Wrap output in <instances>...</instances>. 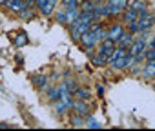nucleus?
I'll return each instance as SVG.
<instances>
[{"label": "nucleus", "instance_id": "16", "mask_svg": "<svg viewBox=\"0 0 155 131\" xmlns=\"http://www.w3.org/2000/svg\"><path fill=\"white\" fill-rule=\"evenodd\" d=\"M144 75L146 77H155V60H148V66L144 69Z\"/></svg>", "mask_w": 155, "mask_h": 131}, {"label": "nucleus", "instance_id": "1", "mask_svg": "<svg viewBox=\"0 0 155 131\" xmlns=\"http://www.w3.org/2000/svg\"><path fill=\"white\" fill-rule=\"evenodd\" d=\"M128 55L133 56V62H140L142 58H146V46H144V38H139L135 42L130 44L128 47Z\"/></svg>", "mask_w": 155, "mask_h": 131}, {"label": "nucleus", "instance_id": "4", "mask_svg": "<svg viewBox=\"0 0 155 131\" xmlns=\"http://www.w3.org/2000/svg\"><path fill=\"white\" fill-rule=\"evenodd\" d=\"M128 6V0H110V4L106 6V9H108V15H117V13H120L124 8Z\"/></svg>", "mask_w": 155, "mask_h": 131}, {"label": "nucleus", "instance_id": "10", "mask_svg": "<svg viewBox=\"0 0 155 131\" xmlns=\"http://www.w3.org/2000/svg\"><path fill=\"white\" fill-rule=\"evenodd\" d=\"M81 42H82V46H86V47H93L97 40L93 38V35H91L90 31H86V33L81 35Z\"/></svg>", "mask_w": 155, "mask_h": 131}, {"label": "nucleus", "instance_id": "8", "mask_svg": "<svg viewBox=\"0 0 155 131\" xmlns=\"http://www.w3.org/2000/svg\"><path fill=\"white\" fill-rule=\"evenodd\" d=\"M90 33L93 35V38L99 42V40H102L104 37H106V33L101 29V26H97V24H90Z\"/></svg>", "mask_w": 155, "mask_h": 131}, {"label": "nucleus", "instance_id": "11", "mask_svg": "<svg viewBox=\"0 0 155 131\" xmlns=\"http://www.w3.org/2000/svg\"><path fill=\"white\" fill-rule=\"evenodd\" d=\"M8 6H9L13 11L20 13V11L26 8V2H24V0H9V2H8Z\"/></svg>", "mask_w": 155, "mask_h": 131}, {"label": "nucleus", "instance_id": "22", "mask_svg": "<svg viewBox=\"0 0 155 131\" xmlns=\"http://www.w3.org/2000/svg\"><path fill=\"white\" fill-rule=\"evenodd\" d=\"M88 127H91V129H97V127H101V124H99L95 118H90V122H88Z\"/></svg>", "mask_w": 155, "mask_h": 131}, {"label": "nucleus", "instance_id": "20", "mask_svg": "<svg viewBox=\"0 0 155 131\" xmlns=\"http://www.w3.org/2000/svg\"><path fill=\"white\" fill-rule=\"evenodd\" d=\"M146 58H148V60H155V47H153V46L146 51Z\"/></svg>", "mask_w": 155, "mask_h": 131}, {"label": "nucleus", "instance_id": "24", "mask_svg": "<svg viewBox=\"0 0 155 131\" xmlns=\"http://www.w3.org/2000/svg\"><path fill=\"white\" fill-rule=\"evenodd\" d=\"M57 20H58V22H62V24H66V22H68L66 13H58V15H57Z\"/></svg>", "mask_w": 155, "mask_h": 131}, {"label": "nucleus", "instance_id": "9", "mask_svg": "<svg viewBox=\"0 0 155 131\" xmlns=\"http://www.w3.org/2000/svg\"><path fill=\"white\" fill-rule=\"evenodd\" d=\"M71 107H73V109L77 111V115H81V117H86V115L90 113V107H88V106H86V104H84L82 100H81V102H75V104H73Z\"/></svg>", "mask_w": 155, "mask_h": 131}, {"label": "nucleus", "instance_id": "6", "mask_svg": "<svg viewBox=\"0 0 155 131\" xmlns=\"http://www.w3.org/2000/svg\"><path fill=\"white\" fill-rule=\"evenodd\" d=\"M122 33H124V29H122V26H113V27H110V31L106 33V37L117 42V40L120 38V35H122Z\"/></svg>", "mask_w": 155, "mask_h": 131}, {"label": "nucleus", "instance_id": "18", "mask_svg": "<svg viewBox=\"0 0 155 131\" xmlns=\"http://www.w3.org/2000/svg\"><path fill=\"white\" fill-rule=\"evenodd\" d=\"M75 97L79 98V100H84V98L90 97V91L88 89H75Z\"/></svg>", "mask_w": 155, "mask_h": 131}, {"label": "nucleus", "instance_id": "25", "mask_svg": "<svg viewBox=\"0 0 155 131\" xmlns=\"http://www.w3.org/2000/svg\"><path fill=\"white\" fill-rule=\"evenodd\" d=\"M46 2H48V0H35V4H37L38 8H42V6H44Z\"/></svg>", "mask_w": 155, "mask_h": 131}, {"label": "nucleus", "instance_id": "23", "mask_svg": "<svg viewBox=\"0 0 155 131\" xmlns=\"http://www.w3.org/2000/svg\"><path fill=\"white\" fill-rule=\"evenodd\" d=\"M130 31H131V33H137V31H140L139 24H137V22H130Z\"/></svg>", "mask_w": 155, "mask_h": 131}, {"label": "nucleus", "instance_id": "21", "mask_svg": "<svg viewBox=\"0 0 155 131\" xmlns=\"http://www.w3.org/2000/svg\"><path fill=\"white\" fill-rule=\"evenodd\" d=\"M71 124H73L75 127H81V126H84V122H82L79 117H73V118H71Z\"/></svg>", "mask_w": 155, "mask_h": 131}, {"label": "nucleus", "instance_id": "28", "mask_svg": "<svg viewBox=\"0 0 155 131\" xmlns=\"http://www.w3.org/2000/svg\"><path fill=\"white\" fill-rule=\"evenodd\" d=\"M0 127H8V126H6V124H0Z\"/></svg>", "mask_w": 155, "mask_h": 131}, {"label": "nucleus", "instance_id": "12", "mask_svg": "<svg viewBox=\"0 0 155 131\" xmlns=\"http://www.w3.org/2000/svg\"><path fill=\"white\" fill-rule=\"evenodd\" d=\"M55 2H57V0H48V2L40 8V11H42V15L44 17H49L51 13H53V8H55Z\"/></svg>", "mask_w": 155, "mask_h": 131}, {"label": "nucleus", "instance_id": "2", "mask_svg": "<svg viewBox=\"0 0 155 131\" xmlns=\"http://www.w3.org/2000/svg\"><path fill=\"white\" fill-rule=\"evenodd\" d=\"M137 24H139L140 31H146V29H150V27L155 24V17H153L151 13L144 11V13H140V15L137 17Z\"/></svg>", "mask_w": 155, "mask_h": 131}, {"label": "nucleus", "instance_id": "7", "mask_svg": "<svg viewBox=\"0 0 155 131\" xmlns=\"http://www.w3.org/2000/svg\"><path fill=\"white\" fill-rule=\"evenodd\" d=\"M131 42H133L131 33H122V35H120V38H119L115 44H117V47H124V49H126V47H130V44H131Z\"/></svg>", "mask_w": 155, "mask_h": 131}, {"label": "nucleus", "instance_id": "3", "mask_svg": "<svg viewBox=\"0 0 155 131\" xmlns=\"http://www.w3.org/2000/svg\"><path fill=\"white\" fill-rule=\"evenodd\" d=\"M86 31H90V24H86V22L77 20V22L71 24V37H73V40H79L81 35L86 33Z\"/></svg>", "mask_w": 155, "mask_h": 131}, {"label": "nucleus", "instance_id": "19", "mask_svg": "<svg viewBox=\"0 0 155 131\" xmlns=\"http://www.w3.org/2000/svg\"><path fill=\"white\" fill-rule=\"evenodd\" d=\"M33 84L44 88V86H46V78H44V77H33Z\"/></svg>", "mask_w": 155, "mask_h": 131}, {"label": "nucleus", "instance_id": "26", "mask_svg": "<svg viewBox=\"0 0 155 131\" xmlns=\"http://www.w3.org/2000/svg\"><path fill=\"white\" fill-rule=\"evenodd\" d=\"M151 46H153V47H155V37H153V40H151Z\"/></svg>", "mask_w": 155, "mask_h": 131}, {"label": "nucleus", "instance_id": "17", "mask_svg": "<svg viewBox=\"0 0 155 131\" xmlns=\"http://www.w3.org/2000/svg\"><path fill=\"white\" fill-rule=\"evenodd\" d=\"M131 9H133V11H137V13L140 15V13H144V11H146V6H144L142 2H139V0H135V2L131 4Z\"/></svg>", "mask_w": 155, "mask_h": 131}, {"label": "nucleus", "instance_id": "27", "mask_svg": "<svg viewBox=\"0 0 155 131\" xmlns=\"http://www.w3.org/2000/svg\"><path fill=\"white\" fill-rule=\"evenodd\" d=\"M2 4H6V0H0V6H2Z\"/></svg>", "mask_w": 155, "mask_h": 131}, {"label": "nucleus", "instance_id": "15", "mask_svg": "<svg viewBox=\"0 0 155 131\" xmlns=\"http://www.w3.org/2000/svg\"><path fill=\"white\" fill-rule=\"evenodd\" d=\"M26 44H28V35H26V33H18V35L15 37V46L22 47V46H26Z\"/></svg>", "mask_w": 155, "mask_h": 131}, {"label": "nucleus", "instance_id": "13", "mask_svg": "<svg viewBox=\"0 0 155 131\" xmlns=\"http://www.w3.org/2000/svg\"><path fill=\"white\" fill-rule=\"evenodd\" d=\"M137 17H139V13L137 11H133L131 8H128L126 11H124V20L130 24V22H137Z\"/></svg>", "mask_w": 155, "mask_h": 131}, {"label": "nucleus", "instance_id": "14", "mask_svg": "<svg viewBox=\"0 0 155 131\" xmlns=\"http://www.w3.org/2000/svg\"><path fill=\"white\" fill-rule=\"evenodd\" d=\"M104 64H108V55H104L102 51L93 58V66H104Z\"/></svg>", "mask_w": 155, "mask_h": 131}, {"label": "nucleus", "instance_id": "5", "mask_svg": "<svg viewBox=\"0 0 155 131\" xmlns=\"http://www.w3.org/2000/svg\"><path fill=\"white\" fill-rule=\"evenodd\" d=\"M110 66H111V68H115V69H122V68H126V51H124L122 55H119L117 58H113V60L110 62Z\"/></svg>", "mask_w": 155, "mask_h": 131}]
</instances>
